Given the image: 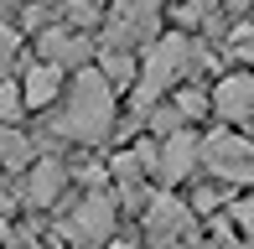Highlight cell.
Wrapping results in <instances>:
<instances>
[{
	"label": "cell",
	"instance_id": "30bf717a",
	"mask_svg": "<svg viewBox=\"0 0 254 249\" xmlns=\"http://www.w3.org/2000/svg\"><path fill=\"white\" fill-rule=\"evenodd\" d=\"M31 156V145L21 140L16 130H5V124H0V166H16V161H26Z\"/></svg>",
	"mask_w": 254,
	"mask_h": 249
},
{
	"label": "cell",
	"instance_id": "52a82bcc",
	"mask_svg": "<svg viewBox=\"0 0 254 249\" xmlns=\"http://www.w3.org/2000/svg\"><path fill=\"white\" fill-rule=\"evenodd\" d=\"M57 94H63V67H52V62H37V67L26 73V88H21L26 109H42V104H52Z\"/></svg>",
	"mask_w": 254,
	"mask_h": 249
},
{
	"label": "cell",
	"instance_id": "9a60e30c",
	"mask_svg": "<svg viewBox=\"0 0 254 249\" xmlns=\"http://www.w3.org/2000/svg\"><path fill=\"white\" fill-rule=\"evenodd\" d=\"M239 52H244V62H254V37H249V42H239Z\"/></svg>",
	"mask_w": 254,
	"mask_h": 249
},
{
	"label": "cell",
	"instance_id": "7c38bea8",
	"mask_svg": "<svg viewBox=\"0 0 254 249\" xmlns=\"http://www.w3.org/2000/svg\"><path fill=\"white\" fill-rule=\"evenodd\" d=\"M10 58H16V31H10V26H0V73L10 67Z\"/></svg>",
	"mask_w": 254,
	"mask_h": 249
},
{
	"label": "cell",
	"instance_id": "8992f818",
	"mask_svg": "<svg viewBox=\"0 0 254 249\" xmlns=\"http://www.w3.org/2000/svg\"><path fill=\"white\" fill-rule=\"evenodd\" d=\"M88 58V42L78 37V31H42V62H52V67H83Z\"/></svg>",
	"mask_w": 254,
	"mask_h": 249
},
{
	"label": "cell",
	"instance_id": "7a4b0ae2",
	"mask_svg": "<svg viewBox=\"0 0 254 249\" xmlns=\"http://www.w3.org/2000/svg\"><path fill=\"white\" fill-rule=\"evenodd\" d=\"M192 67V42L182 31L171 37H156L145 47V67H140V88H135V109H151L166 88H177V78Z\"/></svg>",
	"mask_w": 254,
	"mask_h": 249
},
{
	"label": "cell",
	"instance_id": "8fae6325",
	"mask_svg": "<svg viewBox=\"0 0 254 249\" xmlns=\"http://www.w3.org/2000/svg\"><path fill=\"white\" fill-rule=\"evenodd\" d=\"M21 104H26V99H21L10 83H0V120H16V115H21Z\"/></svg>",
	"mask_w": 254,
	"mask_h": 249
},
{
	"label": "cell",
	"instance_id": "6da1fadb",
	"mask_svg": "<svg viewBox=\"0 0 254 249\" xmlns=\"http://www.w3.org/2000/svg\"><path fill=\"white\" fill-rule=\"evenodd\" d=\"M109 130H114V83L99 67H83V73L73 78V88H67V109H63V120H57V135L94 145Z\"/></svg>",
	"mask_w": 254,
	"mask_h": 249
},
{
	"label": "cell",
	"instance_id": "5b68a950",
	"mask_svg": "<svg viewBox=\"0 0 254 249\" xmlns=\"http://www.w3.org/2000/svg\"><path fill=\"white\" fill-rule=\"evenodd\" d=\"M213 109L223 120H254V73H234L213 88Z\"/></svg>",
	"mask_w": 254,
	"mask_h": 249
},
{
	"label": "cell",
	"instance_id": "ba28073f",
	"mask_svg": "<svg viewBox=\"0 0 254 249\" xmlns=\"http://www.w3.org/2000/svg\"><path fill=\"white\" fill-rule=\"evenodd\" d=\"M109 223H114L109 197H88V202H83V213L73 218V234H78V239H99V234H109Z\"/></svg>",
	"mask_w": 254,
	"mask_h": 249
},
{
	"label": "cell",
	"instance_id": "277c9868",
	"mask_svg": "<svg viewBox=\"0 0 254 249\" xmlns=\"http://www.w3.org/2000/svg\"><path fill=\"white\" fill-rule=\"evenodd\" d=\"M202 156V140L197 135H161V151H156V177L161 182H182L192 172V161Z\"/></svg>",
	"mask_w": 254,
	"mask_h": 249
},
{
	"label": "cell",
	"instance_id": "2e32d148",
	"mask_svg": "<svg viewBox=\"0 0 254 249\" xmlns=\"http://www.w3.org/2000/svg\"><path fill=\"white\" fill-rule=\"evenodd\" d=\"M249 130H254V124H249Z\"/></svg>",
	"mask_w": 254,
	"mask_h": 249
},
{
	"label": "cell",
	"instance_id": "5bb4252c",
	"mask_svg": "<svg viewBox=\"0 0 254 249\" xmlns=\"http://www.w3.org/2000/svg\"><path fill=\"white\" fill-rule=\"evenodd\" d=\"M234 218H239V229H244L249 239H254V197H244V202H239V208H234Z\"/></svg>",
	"mask_w": 254,
	"mask_h": 249
},
{
	"label": "cell",
	"instance_id": "4fadbf2b",
	"mask_svg": "<svg viewBox=\"0 0 254 249\" xmlns=\"http://www.w3.org/2000/svg\"><path fill=\"white\" fill-rule=\"evenodd\" d=\"M161 0H120V16H156Z\"/></svg>",
	"mask_w": 254,
	"mask_h": 249
},
{
	"label": "cell",
	"instance_id": "9c48e42d",
	"mask_svg": "<svg viewBox=\"0 0 254 249\" xmlns=\"http://www.w3.org/2000/svg\"><path fill=\"white\" fill-rule=\"evenodd\" d=\"M57 187H63V166H57V161H37V166H31V187H26V197L37 202V208H47V202L57 197Z\"/></svg>",
	"mask_w": 254,
	"mask_h": 249
},
{
	"label": "cell",
	"instance_id": "3957f363",
	"mask_svg": "<svg viewBox=\"0 0 254 249\" xmlns=\"http://www.w3.org/2000/svg\"><path fill=\"white\" fill-rule=\"evenodd\" d=\"M202 161L213 177H223V182H254V145L244 135H213V140H202Z\"/></svg>",
	"mask_w": 254,
	"mask_h": 249
}]
</instances>
